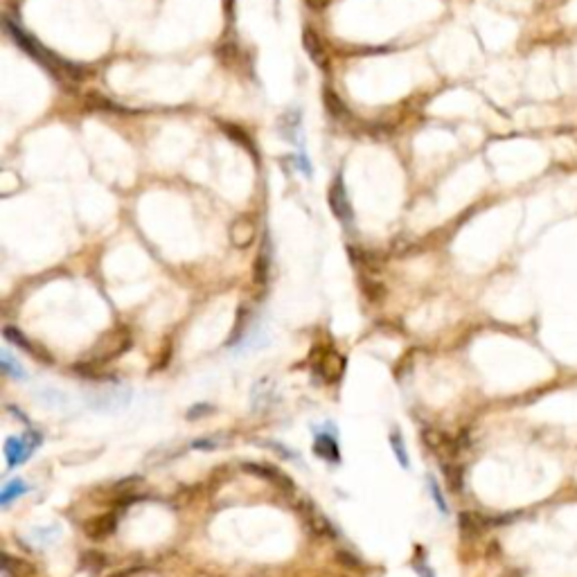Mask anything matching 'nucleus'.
Listing matches in <instances>:
<instances>
[{
	"mask_svg": "<svg viewBox=\"0 0 577 577\" xmlns=\"http://www.w3.org/2000/svg\"><path fill=\"white\" fill-rule=\"evenodd\" d=\"M244 471H248V474L257 476V478L269 480V482H273V485H278V487H280L282 492H293V480L288 478L286 474H282L280 469H275V467L246 463V465H244Z\"/></svg>",
	"mask_w": 577,
	"mask_h": 577,
	"instance_id": "8",
	"label": "nucleus"
},
{
	"mask_svg": "<svg viewBox=\"0 0 577 577\" xmlns=\"http://www.w3.org/2000/svg\"><path fill=\"white\" fill-rule=\"evenodd\" d=\"M39 444H41L39 433H28L23 437H9V440L5 442V456H7L9 467H16V465L25 463Z\"/></svg>",
	"mask_w": 577,
	"mask_h": 577,
	"instance_id": "3",
	"label": "nucleus"
},
{
	"mask_svg": "<svg viewBox=\"0 0 577 577\" xmlns=\"http://www.w3.org/2000/svg\"><path fill=\"white\" fill-rule=\"evenodd\" d=\"M492 523H499V521H496V518L482 516L478 512H460V518H458L460 530H463L465 535H471V537L485 533V530H487Z\"/></svg>",
	"mask_w": 577,
	"mask_h": 577,
	"instance_id": "11",
	"label": "nucleus"
},
{
	"mask_svg": "<svg viewBox=\"0 0 577 577\" xmlns=\"http://www.w3.org/2000/svg\"><path fill=\"white\" fill-rule=\"evenodd\" d=\"M73 370L82 377H88V379H107L109 375L107 372H99V368L93 365V363H77Z\"/></svg>",
	"mask_w": 577,
	"mask_h": 577,
	"instance_id": "21",
	"label": "nucleus"
},
{
	"mask_svg": "<svg viewBox=\"0 0 577 577\" xmlns=\"http://www.w3.org/2000/svg\"><path fill=\"white\" fill-rule=\"evenodd\" d=\"M246 320H248V311L246 309H239V314H237V325L233 327V339H230V343L237 341L241 336V332H244L246 327Z\"/></svg>",
	"mask_w": 577,
	"mask_h": 577,
	"instance_id": "24",
	"label": "nucleus"
},
{
	"mask_svg": "<svg viewBox=\"0 0 577 577\" xmlns=\"http://www.w3.org/2000/svg\"><path fill=\"white\" fill-rule=\"evenodd\" d=\"M28 492V485L23 482V480H11V482H7L5 485V490H3V494H0V505H9L11 501L14 499H18V496H23Z\"/></svg>",
	"mask_w": 577,
	"mask_h": 577,
	"instance_id": "15",
	"label": "nucleus"
},
{
	"mask_svg": "<svg viewBox=\"0 0 577 577\" xmlns=\"http://www.w3.org/2000/svg\"><path fill=\"white\" fill-rule=\"evenodd\" d=\"M131 348V334L129 329H120V332H111L107 334L95 350V359L97 361H113L122 356L126 350Z\"/></svg>",
	"mask_w": 577,
	"mask_h": 577,
	"instance_id": "2",
	"label": "nucleus"
},
{
	"mask_svg": "<svg viewBox=\"0 0 577 577\" xmlns=\"http://www.w3.org/2000/svg\"><path fill=\"white\" fill-rule=\"evenodd\" d=\"M418 571L422 573V577H433V575H431V571H426V566H420Z\"/></svg>",
	"mask_w": 577,
	"mask_h": 577,
	"instance_id": "29",
	"label": "nucleus"
},
{
	"mask_svg": "<svg viewBox=\"0 0 577 577\" xmlns=\"http://www.w3.org/2000/svg\"><path fill=\"white\" fill-rule=\"evenodd\" d=\"M314 451H316V456L329 460V463H339V458H341V454H339V444L334 442V437H329V435H318V437H316Z\"/></svg>",
	"mask_w": 577,
	"mask_h": 577,
	"instance_id": "13",
	"label": "nucleus"
},
{
	"mask_svg": "<svg viewBox=\"0 0 577 577\" xmlns=\"http://www.w3.org/2000/svg\"><path fill=\"white\" fill-rule=\"evenodd\" d=\"M390 447H392V451H395L397 460H399V465L406 469L408 467V451H406V444H403V437L401 433H392L390 435Z\"/></svg>",
	"mask_w": 577,
	"mask_h": 577,
	"instance_id": "18",
	"label": "nucleus"
},
{
	"mask_svg": "<svg viewBox=\"0 0 577 577\" xmlns=\"http://www.w3.org/2000/svg\"><path fill=\"white\" fill-rule=\"evenodd\" d=\"M131 399V392L124 390V388H111V390H104L99 395H93L88 397V406L93 411H99V413H107V411H118V408H124L126 403Z\"/></svg>",
	"mask_w": 577,
	"mask_h": 577,
	"instance_id": "7",
	"label": "nucleus"
},
{
	"mask_svg": "<svg viewBox=\"0 0 577 577\" xmlns=\"http://www.w3.org/2000/svg\"><path fill=\"white\" fill-rule=\"evenodd\" d=\"M0 365H3V370L9 375V377H14V379H25V370H23V365L18 361H14V356H11L9 350H3V354H0Z\"/></svg>",
	"mask_w": 577,
	"mask_h": 577,
	"instance_id": "16",
	"label": "nucleus"
},
{
	"mask_svg": "<svg viewBox=\"0 0 577 577\" xmlns=\"http://www.w3.org/2000/svg\"><path fill=\"white\" fill-rule=\"evenodd\" d=\"M115 528H118V518L115 514H99L95 518H90V521L84 526V533L86 537L90 539H107L115 533Z\"/></svg>",
	"mask_w": 577,
	"mask_h": 577,
	"instance_id": "10",
	"label": "nucleus"
},
{
	"mask_svg": "<svg viewBox=\"0 0 577 577\" xmlns=\"http://www.w3.org/2000/svg\"><path fill=\"white\" fill-rule=\"evenodd\" d=\"M3 334H5V339L9 341V343H14L16 348H20V350H25L28 354H32V356H39V359H43V361H50V356H45L43 352H39V350H34V345L25 339V334H23L20 329H16V327H5L3 329Z\"/></svg>",
	"mask_w": 577,
	"mask_h": 577,
	"instance_id": "12",
	"label": "nucleus"
},
{
	"mask_svg": "<svg viewBox=\"0 0 577 577\" xmlns=\"http://www.w3.org/2000/svg\"><path fill=\"white\" fill-rule=\"evenodd\" d=\"M5 30L11 34V39H14V43L18 45V48L25 50L34 61H39L43 68H48V71H52V75H59V73H61V68H63L66 63L56 59V56H52L48 50H43L37 41H34L32 37H28V34L23 32V30H18L9 18L5 20Z\"/></svg>",
	"mask_w": 577,
	"mask_h": 577,
	"instance_id": "1",
	"label": "nucleus"
},
{
	"mask_svg": "<svg viewBox=\"0 0 577 577\" xmlns=\"http://www.w3.org/2000/svg\"><path fill=\"white\" fill-rule=\"evenodd\" d=\"M3 571L14 577H28L32 575V566L20 559H11L9 555H3Z\"/></svg>",
	"mask_w": 577,
	"mask_h": 577,
	"instance_id": "17",
	"label": "nucleus"
},
{
	"mask_svg": "<svg viewBox=\"0 0 577 577\" xmlns=\"http://www.w3.org/2000/svg\"><path fill=\"white\" fill-rule=\"evenodd\" d=\"M318 352V350H316ZM311 365L320 372V377L329 384H336L339 379L343 377L345 370V359L339 356L336 352H318L311 356Z\"/></svg>",
	"mask_w": 577,
	"mask_h": 577,
	"instance_id": "4",
	"label": "nucleus"
},
{
	"mask_svg": "<svg viewBox=\"0 0 577 577\" xmlns=\"http://www.w3.org/2000/svg\"><path fill=\"white\" fill-rule=\"evenodd\" d=\"M192 447H194V449H217V447H219V442L214 440V437H210V440H207V437H205V440H196Z\"/></svg>",
	"mask_w": 577,
	"mask_h": 577,
	"instance_id": "28",
	"label": "nucleus"
},
{
	"mask_svg": "<svg viewBox=\"0 0 577 577\" xmlns=\"http://www.w3.org/2000/svg\"><path fill=\"white\" fill-rule=\"evenodd\" d=\"M336 561L343 564V569H350V571L361 569V559L354 557L350 550H336Z\"/></svg>",
	"mask_w": 577,
	"mask_h": 577,
	"instance_id": "22",
	"label": "nucleus"
},
{
	"mask_svg": "<svg viewBox=\"0 0 577 577\" xmlns=\"http://www.w3.org/2000/svg\"><path fill=\"white\" fill-rule=\"evenodd\" d=\"M298 512H300V516L305 518L307 528H309L314 535H320V537H336V530H334V526L327 521V516H325V514H320V512L316 510V505H314V503L300 501V503H298Z\"/></svg>",
	"mask_w": 577,
	"mask_h": 577,
	"instance_id": "6",
	"label": "nucleus"
},
{
	"mask_svg": "<svg viewBox=\"0 0 577 577\" xmlns=\"http://www.w3.org/2000/svg\"><path fill=\"white\" fill-rule=\"evenodd\" d=\"M329 205L334 214H336L341 221L350 224L352 221V207H350V201H348V194H345V186L343 181H336L329 190Z\"/></svg>",
	"mask_w": 577,
	"mask_h": 577,
	"instance_id": "9",
	"label": "nucleus"
},
{
	"mask_svg": "<svg viewBox=\"0 0 577 577\" xmlns=\"http://www.w3.org/2000/svg\"><path fill=\"white\" fill-rule=\"evenodd\" d=\"M212 413V406H207V403H196L194 408H190L188 418L194 420V418H201V415H210Z\"/></svg>",
	"mask_w": 577,
	"mask_h": 577,
	"instance_id": "26",
	"label": "nucleus"
},
{
	"mask_svg": "<svg viewBox=\"0 0 577 577\" xmlns=\"http://www.w3.org/2000/svg\"><path fill=\"white\" fill-rule=\"evenodd\" d=\"M84 559H86V561H88L90 566H93L95 571H99V569L104 566V557L99 555V552H95V550H90V552H88V555H86Z\"/></svg>",
	"mask_w": 577,
	"mask_h": 577,
	"instance_id": "27",
	"label": "nucleus"
},
{
	"mask_svg": "<svg viewBox=\"0 0 577 577\" xmlns=\"http://www.w3.org/2000/svg\"><path fill=\"white\" fill-rule=\"evenodd\" d=\"M422 437H424L426 447H429L433 454L440 456L442 460H454L460 451V447H463L458 440H454V437H449L447 433L437 431V429H424Z\"/></svg>",
	"mask_w": 577,
	"mask_h": 577,
	"instance_id": "5",
	"label": "nucleus"
},
{
	"mask_svg": "<svg viewBox=\"0 0 577 577\" xmlns=\"http://www.w3.org/2000/svg\"><path fill=\"white\" fill-rule=\"evenodd\" d=\"M269 278V262H267V255H262L257 257V264H255V282L257 284H264Z\"/></svg>",
	"mask_w": 577,
	"mask_h": 577,
	"instance_id": "23",
	"label": "nucleus"
},
{
	"mask_svg": "<svg viewBox=\"0 0 577 577\" xmlns=\"http://www.w3.org/2000/svg\"><path fill=\"white\" fill-rule=\"evenodd\" d=\"M361 288H363V293L365 298H370L372 303H377V300H382L386 296V288L379 284V282H370V280H361Z\"/></svg>",
	"mask_w": 577,
	"mask_h": 577,
	"instance_id": "20",
	"label": "nucleus"
},
{
	"mask_svg": "<svg viewBox=\"0 0 577 577\" xmlns=\"http://www.w3.org/2000/svg\"><path fill=\"white\" fill-rule=\"evenodd\" d=\"M253 230L255 228H253L250 221H237V224H233V228H230V239H233L235 246L244 248L253 241Z\"/></svg>",
	"mask_w": 577,
	"mask_h": 577,
	"instance_id": "14",
	"label": "nucleus"
},
{
	"mask_svg": "<svg viewBox=\"0 0 577 577\" xmlns=\"http://www.w3.org/2000/svg\"><path fill=\"white\" fill-rule=\"evenodd\" d=\"M444 474H447V482H449V487H451L454 492H460L463 490V467L460 465H444Z\"/></svg>",
	"mask_w": 577,
	"mask_h": 577,
	"instance_id": "19",
	"label": "nucleus"
},
{
	"mask_svg": "<svg viewBox=\"0 0 577 577\" xmlns=\"http://www.w3.org/2000/svg\"><path fill=\"white\" fill-rule=\"evenodd\" d=\"M429 487H431V494H433V501H435V505H437V510H440L442 514L447 512V503H444V499H442V492H440V487H437V482L431 478L429 480Z\"/></svg>",
	"mask_w": 577,
	"mask_h": 577,
	"instance_id": "25",
	"label": "nucleus"
}]
</instances>
